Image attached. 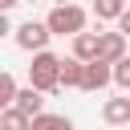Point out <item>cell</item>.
Instances as JSON below:
<instances>
[{"instance_id":"cell-1","label":"cell","mask_w":130,"mask_h":130,"mask_svg":"<svg viewBox=\"0 0 130 130\" xmlns=\"http://www.w3.org/2000/svg\"><path fill=\"white\" fill-rule=\"evenodd\" d=\"M61 61L65 57H57V53H49V49H41V53H32V65H28V81L37 85V89H61Z\"/></svg>"},{"instance_id":"cell-2","label":"cell","mask_w":130,"mask_h":130,"mask_svg":"<svg viewBox=\"0 0 130 130\" xmlns=\"http://www.w3.org/2000/svg\"><path fill=\"white\" fill-rule=\"evenodd\" d=\"M45 20H49L53 37H77L89 16H85V8H77V4H53V12H49Z\"/></svg>"},{"instance_id":"cell-3","label":"cell","mask_w":130,"mask_h":130,"mask_svg":"<svg viewBox=\"0 0 130 130\" xmlns=\"http://www.w3.org/2000/svg\"><path fill=\"white\" fill-rule=\"evenodd\" d=\"M49 37H53L49 20H24V24L16 28V45H20L24 53H41V49L49 45Z\"/></svg>"},{"instance_id":"cell-4","label":"cell","mask_w":130,"mask_h":130,"mask_svg":"<svg viewBox=\"0 0 130 130\" xmlns=\"http://www.w3.org/2000/svg\"><path fill=\"white\" fill-rule=\"evenodd\" d=\"M106 85H114V65L102 61V57L85 61V81H81V89H85V93H98V89H106Z\"/></svg>"},{"instance_id":"cell-5","label":"cell","mask_w":130,"mask_h":130,"mask_svg":"<svg viewBox=\"0 0 130 130\" xmlns=\"http://www.w3.org/2000/svg\"><path fill=\"white\" fill-rule=\"evenodd\" d=\"M126 41H130V37H126L122 28H114V32H102L98 57H102V61H110V65H114V61H122V57H126Z\"/></svg>"},{"instance_id":"cell-6","label":"cell","mask_w":130,"mask_h":130,"mask_svg":"<svg viewBox=\"0 0 130 130\" xmlns=\"http://www.w3.org/2000/svg\"><path fill=\"white\" fill-rule=\"evenodd\" d=\"M102 118L106 126H130V98H106Z\"/></svg>"},{"instance_id":"cell-7","label":"cell","mask_w":130,"mask_h":130,"mask_svg":"<svg viewBox=\"0 0 130 130\" xmlns=\"http://www.w3.org/2000/svg\"><path fill=\"white\" fill-rule=\"evenodd\" d=\"M81 81H85V61L81 57H65L61 61V85L65 89H81Z\"/></svg>"},{"instance_id":"cell-8","label":"cell","mask_w":130,"mask_h":130,"mask_svg":"<svg viewBox=\"0 0 130 130\" xmlns=\"http://www.w3.org/2000/svg\"><path fill=\"white\" fill-rule=\"evenodd\" d=\"M12 106H20L24 114H32V118H37V114L45 110V89H37V85L28 81V85H24L20 93H16V102H12Z\"/></svg>"},{"instance_id":"cell-9","label":"cell","mask_w":130,"mask_h":130,"mask_svg":"<svg viewBox=\"0 0 130 130\" xmlns=\"http://www.w3.org/2000/svg\"><path fill=\"white\" fill-rule=\"evenodd\" d=\"M98 45H102V32H77L73 37V57H81V61H93L98 57Z\"/></svg>"},{"instance_id":"cell-10","label":"cell","mask_w":130,"mask_h":130,"mask_svg":"<svg viewBox=\"0 0 130 130\" xmlns=\"http://www.w3.org/2000/svg\"><path fill=\"white\" fill-rule=\"evenodd\" d=\"M0 130H32V114H24L20 106H4V114H0Z\"/></svg>"},{"instance_id":"cell-11","label":"cell","mask_w":130,"mask_h":130,"mask_svg":"<svg viewBox=\"0 0 130 130\" xmlns=\"http://www.w3.org/2000/svg\"><path fill=\"white\" fill-rule=\"evenodd\" d=\"M32 130H73V122H69L65 114H45V110H41V114L32 118Z\"/></svg>"},{"instance_id":"cell-12","label":"cell","mask_w":130,"mask_h":130,"mask_svg":"<svg viewBox=\"0 0 130 130\" xmlns=\"http://www.w3.org/2000/svg\"><path fill=\"white\" fill-rule=\"evenodd\" d=\"M126 12V0H93V16L98 20H118Z\"/></svg>"},{"instance_id":"cell-13","label":"cell","mask_w":130,"mask_h":130,"mask_svg":"<svg viewBox=\"0 0 130 130\" xmlns=\"http://www.w3.org/2000/svg\"><path fill=\"white\" fill-rule=\"evenodd\" d=\"M16 93H20V89H16V77H12V73H0V106H12Z\"/></svg>"},{"instance_id":"cell-14","label":"cell","mask_w":130,"mask_h":130,"mask_svg":"<svg viewBox=\"0 0 130 130\" xmlns=\"http://www.w3.org/2000/svg\"><path fill=\"white\" fill-rule=\"evenodd\" d=\"M114 85L130 93V57H122V61H114Z\"/></svg>"},{"instance_id":"cell-15","label":"cell","mask_w":130,"mask_h":130,"mask_svg":"<svg viewBox=\"0 0 130 130\" xmlns=\"http://www.w3.org/2000/svg\"><path fill=\"white\" fill-rule=\"evenodd\" d=\"M118 28H122V32H126V37H130V8H126V12H122V16H118Z\"/></svg>"},{"instance_id":"cell-16","label":"cell","mask_w":130,"mask_h":130,"mask_svg":"<svg viewBox=\"0 0 130 130\" xmlns=\"http://www.w3.org/2000/svg\"><path fill=\"white\" fill-rule=\"evenodd\" d=\"M12 4H20V0H0V12H8Z\"/></svg>"},{"instance_id":"cell-17","label":"cell","mask_w":130,"mask_h":130,"mask_svg":"<svg viewBox=\"0 0 130 130\" xmlns=\"http://www.w3.org/2000/svg\"><path fill=\"white\" fill-rule=\"evenodd\" d=\"M53 4H69V0H53Z\"/></svg>"},{"instance_id":"cell-18","label":"cell","mask_w":130,"mask_h":130,"mask_svg":"<svg viewBox=\"0 0 130 130\" xmlns=\"http://www.w3.org/2000/svg\"><path fill=\"white\" fill-rule=\"evenodd\" d=\"M28 4H37V0H28Z\"/></svg>"}]
</instances>
